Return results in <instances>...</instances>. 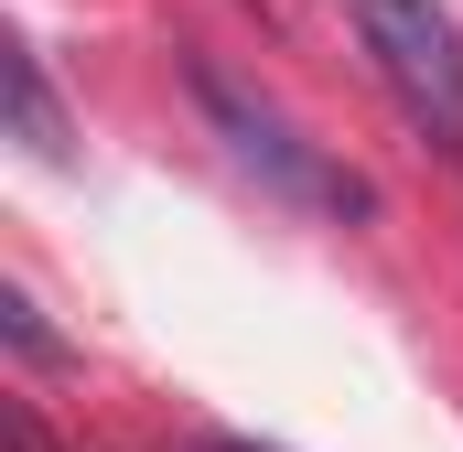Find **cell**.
<instances>
[{"label": "cell", "mask_w": 463, "mask_h": 452, "mask_svg": "<svg viewBox=\"0 0 463 452\" xmlns=\"http://www.w3.org/2000/svg\"><path fill=\"white\" fill-rule=\"evenodd\" d=\"M355 43L377 65V87L420 129V151L463 162V33L442 0H355Z\"/></svg>", "instance_id": "cell-1"}, {"label": "cell", "mask_w": 463, "mask_h": 452, "mask_svg": "<svg viewBox=\"0 0 463 452\" xmlns=\"http://www.w3.org/2000/svg\"><path fill=\"white\" fill-rule=\"evenodd\" d=\"M194 98H205V118L227 129V151L259 173V184H269V194H291V205H324V216H366V184H355V173H335V162H324V151H313L291 118L269 108V98H248L227 65H194Z\"/></svg>", "instance_id": "cell-2"}, {"label": "cell", "mask_w": 463, "mask_h": 452, "mask_svg": "<svg viewBox=\"0 0 463 452\" xmlns=\"http://www.w3.org/2000/svg\"><path fill=\"white\" fill-rule=\"evenodd\" d=\"M0 76H11V140L65 173V162H76V118H65V98H54L43 54H33V43H0Z\"/></svg>", "instance_id": "cell-3"}, {"label": "cell", "mask_w": 463, "mask_h": 452, "mask_svg": "<svg viewBox=\"0 0 463 452\" xmlns=\"http://www.w3.org/2000/svg\"><path fill=\"white\" fill-rule=\"evenodd\" d=\"M0 334L22 344V355H33V366H65V344L43 334V313H33V291H0Z\"/></svg>", "instance_id": "cell-4"}, {"label": "cell", "mask_w": 463, "mask_h": 452, "mask_svg": "<svg viewBox=\"0 0 463 452\" xmlns=\"http://www.w3.org/2000/svg\"><path fill=\"white\" fill-rule=\"evenodd\" d=\"M11 452H54V442H43V431H33V420H22V410H11Z\"/></svg>", "instance_id": "cell-5"}, {"label": "cell", "mask_w": 463, "mask_h": 452, "mask_svg": "<svg viewBox=\"0 0 463 452\" xmlns=\"http://www.w3.org/2000/svg\"><path fill=\"white\" fill-rule=\"evenodd\" d=\"M205 452H259V442H205Z\"/></svg>", "instance_id": "cell-6"}]
</instances>
